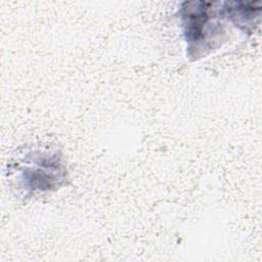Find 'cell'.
<instances>
[{"mask_svg":"<svg viewBox=\"0 0 262 262\" xmlns=\"http://www.w3.org/2000/svg\"><path fill=\"white\" fill-rule=\"evenodd\" d=\"M186 5L182 8V24L188 55L198 58L221 43L224 31L215 11L207 7L208 3L201 2L200 6V2H189Z\"/></svg>","mask_w":262,"mask_h":262,"instance_id":"obj_1","label":"cell"}]
</instances>
